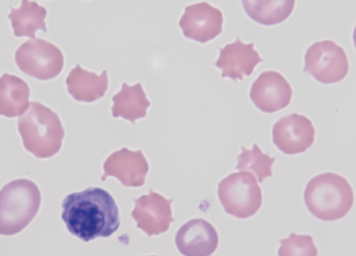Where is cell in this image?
<instances>
[{
	"label": "cell",
	"instance_id": "6da1fadb",
	"mask_svg": "<svg viewBox=\"0 0 356 256\" xmlns=\"http://www.w3.org/2000/svg\"><path fill=\"white\" fill-rule=\"evenodd\" d=\"M61 218L67 230L83 242L109 237L120 226V209L105 189L90 187L63 200Z\"/></svg>",
	"mask_w": 356,
	"mask_h": 256
},
{
	"label": "cell",
	"instance_id": "7a4b0ae2",
	"mask_svg": "<svg viewBox=\"0 0 356 256\" xmlns=\"http://www.w3.org/2000/svg\"><path fill=\"white\" fill-rule=\"evenodd\" d=\"M18 131L27 152L37 159H50L63 146L65 129L53 109L38 102L29 103L27 113L18 120Z\"/></svg>",
	"mask_w": 356,
	"mask_h": 256
},
{
	"label": "cell",
	"instance_id": "3957f363",
	"mask_svg": "<svg viewBox=\"0 0 356 256\" xmlns=\"http://www.w3.org/2000/svg\"><path fill=\"white\" fill-rule=\"evenodd\" d=\"M304 200L306 207L315 217L333 222L346 216L353 207V189L343 176L324 173L307 183Z\"/></svg>",
	"mask_w": 356,
	"mask_h": 256
},
{
	"label": "cell",
	"instance_id": "277c9868",
	"mask_svg": "<svg viewBox=\"0 0 356 256\" xmlns=\"http://www.w3.org/2000/svg\"><path fill=\"white\" fill-rule=\"evenodd\" d=\"M42 194L33 182L19 178L0 189V235L20 233L38 214Z\"/></svg>",
	"mask_w": 356,
	"mask_h": 256
},
{
	"label": "cell",
	"instance_id": "5b68a950",
	"mask_svg": "<svg viewBox=\"0 0 356 256\" xmlns=\"http://www.w3.org/2000/svg\"><path fill=\"white\" fill-rule=\"evenodd\" d=\"M218 198L227 214L241 220L254 216L263 203L259 182L252 173L244 170L233 173L220 182Z\"/></svg>",
	"mask_w": 356,
	"mask_h": 256
},
{
	"label": "cell",
	"instance_id": "8992f818",
	"mask_svg": "<svg viewBox=\"0 0 356 256\" xmlns=\"http://www.w3.org/2000/svg\"><path fill=\"white\" fill-rule=\"evenodd\" d=\"M15 61L25 75L38 81H50L60 75L65 58L56 45L35 37L17 48Z\"/></svg>",
	"mask_w": 356,
	"mask_h": 256
},
{
	"label": "cell",
	"instance_id": "52a82bcc",
	"mask_svg": "<svg viewBox=\"0 0 356 256\" xmlns=\"http://www.w3.org/2000/svg\"><path fill=\"white\" fill-rule=\"evenodd\" d=\"M348 55L333 40L314 42L306 50L304 72L313 76L318 83H339L348 76Z\"/></svg>",
	"mask_w": 356,
	"mask_h": 256
},
{
	"label": "cell",
	"instance_id": "ba28073f",
	"mask_svg": "<svg viewBox=\"0 0 356 256\" xmlns=\"http://www.w3.org/2000/svg\"><path fill=\"white\" fill-rule=\"evenodd\" d=\"M315 141V128L304 115L289 114L282 117L273 126V142L287 155L304 153Z\"/></svg>",
	"mask_w": 356,
	"mask_h": 256
},
{
	"label": "cell",
	"instance_id": "9c48e42d",
	"mask_svg": "<svg viewBox=\"0 0 356 256\" xmlns=\"http://www.w3.org/2000/svg\"><path fill=\"white\" fill-rule=\"evenodd\" d=\"M291 83L282 74L274 70L261 72L250 88L252 103L263 113L273 114L286 109L292 102Z\"/></svg>",
	"mask_w": 356,
	"mask_h": 256
},
{
	"label": "cell",
	"instance_id": "30bf717a",
	"mask_svg": "<svg viewBox=\"0 0 356 256\" xmlns=\"http://www.w3.org/2000/svg\"><path fill=\"white\" fill-rule=\"evenodd\" d=\"M222 24V11L205 1L187 6L179 20L184 36L200 44L211 42L220 36Z\"/></svg>",
	"mask_w": 356,
	"mask_h": 256
},
{
	"label": "cell",
	"instance_id": "8fae6325",
	"mask_svg": "<svg viewBox=\"0 0 356 256\" xmlns=\"http://www.w3.org/2000/svg\"><path fill=\"white\" fill-rule=\"evenodd\" d=\"M172 200H167L152 189L148 195H143L134 200L135 209L131 211V217L136 222L137 227L147 234L148 237L168 231L170 224L174 222Z\"/></svg>",
	"mask_w": 356,
	"mask_h": 256
},
{
	"label": "cell",
	"instance_id": "7c38bea8",
	"mask_svg": "<svg viewBox=\"0 0 356 256\" xmlns=\"http://www.w3.org/2000/svg\"><path fill=\"white\" fill-rule=\"evenodd\" d=\"M149 165L142 150H129L122 148L107 157L104 163V175L102 181L107 177H116L126 187H140L147 177Z\"/></svg>",
	"mask_w": 356,
	"mask_h": 256
},
{
	"label": "cell",
	"instance_id": "4fadbf2b",
	"mask_svg": "<svg viewBox=\"0 0 356 256\" xmlns=\"http://www.w3.org/2000/svg\"><path fill=\"white\" fill-rule=\"evenodd\" d=\"M263 61L255 44H245L237 37L235 42L220 48V57L215 66L222 70V78H231L232 81H243L246 76L254 72L255 67Z\"/></svg>",
	"mask_w": 356,
	"mask_h": 256
},
{
	"label": "cell",
	"instance_id": "5bb4252c",
	"mask_svg": "<svg viewBox=\"0 0 356 256\" xmlns=\"http://www.w3.org/2000/svg\"><path fill=\"white\" fill-rule=\"evenodd\" d=\"M175 242L183 255L209 256L217 250L220 237L211 223L203 218H194L178 230Z\"/></svg>",
	"mask_w": 356,
	"mask_h": 256
},
{
	"label": "cell",
	"instance_id": "9a60e30c",
	"mask_svg": "<svg viewBox=\"0 0 356 256\" xmlns=\"http://www.w3.org/2000/svg\"><path fill=\"white\" fill-rule=\"evenodd\" d=\"M67 90L74 99L81 103H94L105 96L109 86L107 70L98 75L76 65L66 79Z\"/></svg>",
	"mask_w": 356,
	"mask_h": 256
},
{
	"label": "cell",
	"instance_id": "2e32d148",
	"mask_svg": "<svg viewBox=\"0 0 356 256\" xmlns=\"http://www.w3.org/2000/svg\"><path fill=\"white\" fill-rule=\"evenodd\" d=\"M148 107H150V102L145 94L142 83H137L134 86H129L124 83L120 92L113 96L111 114L115 118L122 117L135 124L136 120L146 117Z\"/></svg>",
	"mask_w": 356,
	"mask_h": 256
},
{
	"label": "cell",
	"instance_id": "e0dca14e",
	"mask_svg": "<svg viewBox=\"0 0 356 256\" xmlns=\"http://www.w3.org/2000/svg\"><path fill=\"white\" fill-rule=\"evenodd\" d=\"M31 88L18 76L3 74L0 77V116H22L29 107Z\"/></svg>",
	"mask_w": 356,
	"mask_h": 256
},
{
	"label": "cell",
	"instance_id": "ac0fdd59",
	"mask_svg": "<svg viewBox=\"0 0 356 256\" xmlns=\"http://www.w3.org/2000/svg\"><path fill=\"white\" fill-rule=\"evenodd\" d=\"M46 17L47 9L31 0H22L19 8H11L8 15L15 36L31 38H35L37 31H47Z\"/></svg>",
	"mask_w": 356,
	"mask_h": 256
},
{
	"label": "cell",
	"instance_id": "d6986e66",
	"mask_svg": "<svg viewBox=\"0 0 356 256\" xmlns=\"http://www.w3.org/2000/svg\"><path fill=\"white\" fill-rule=\"evenodd\" d=\"M296 0H242L243 8L250 19L263 26L285 22L294 10Z\"/></svg>",
	"mask_w": 356,
	"mask_h": 256
},
{
	"label": "cell",
	"instance_id": "ffe728a7",
	"mask_svg": "<svg viewBox=\"0 0 356 256\" xmlns=\"http://www.w3.org/2000/svg\"><path fill=\"white\" fill-rule=\"evenodd\" d=\"M242 150L241 155L237 157L236 170L252 173L259 183H263L267 177H272L273 165L276 161L274 157L263 153L256 143L252 150L243 146Z\"/></svg>",
	"mask_w": 356,
	"mask_h": 256
},
{
	"label": "cell",
	"instance_id": "44dd1931",
	"mask_svg": "<svg viewBox=\"0 0 356 256\" xmlns=\"http://www.w3.org/2000/svg\"><path fill=\"white\" fill-rule=\"evenodd\" d=\"M280 255H317V248L313 239L309 235H298L292 233L289 239H282Z\"/></svg>",
	"mask_w": 356,
	"mask_h": 256
}]
</instances>
